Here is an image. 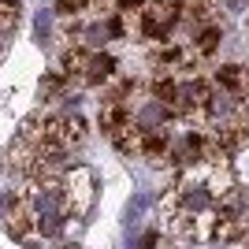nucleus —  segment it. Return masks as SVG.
<instances>
[{"label":"nucleus","instance_id":"f257e3e1","mask_svg":"<svg viewBox=\"0 0 249 249\" xmlns=\"http://www.w3.org/2000/svg\"><path fill=\"white\" fill-rule=\"evenodd\" d=\"M138 15H142L138 26H142V34H145L149 41H164L167 34H171V26L178 22V4L175 0H149Z\"/></svg>","mask_w":249,"mask_h":249},{"label":"nucleus","instance_id":"f03ea898","mask_svg":"<svg viewBox=\"0 0 249 249\" xmlns=\"http://www.w3.org/2000/svg\"><path fill=\"white\" fill-rule=\"evenodd\" d=\"M63 197H67L71 216H82L89 208V197H93V175H89V167H74L71 171V178L63 182Z\"/></svg>","mask_w":249,"mask_h":249},{"label":"nucleus","instance_id":"7ed1b4c3","mask_svg":"<svg viewBox=\"0 0 249 249\" xmlns=\"http://www.w3.org/2000/svg\"><path fill=\"white\" fill-rule=\"evenodd\" d=\"M86 71H89L93 82H101V78H108V74L115 71V60L112 56H89V60H86Z\"/></svg>","mask_w":249,"mask_h":249},{"label":"nucleus","instance_id":"20e7f679","mask_svg":"<svg viewBox=\"0 0 249 249\" xmlns=\"http://www.w3.org/2000/svg\"><path fill=\"white\" fill-rule=\"evenodd\" d=\"M164 115H167L164 104H160V101H149L145 112H142V119H138V126H142V130H156V123H164Z\"/></svg>","mask_w":249,"mask_h":249},{"label":"nucleus","instance_id":"39448f33","mask_svg":"<svg viewBox=\"0 0 249 249\" xmlns=\"http://www.w3.org/2000/svg\"><path fill=\"white\" fill-rule=\"evenodd\" d=\"M19 22V0H0V30H15Z\"/></svg>","mask_w":249,"mask_h":249},{"label":"nucleus","instance_id":"423d86ee","mask_svg":"<svg viewBox=\"0 0 249 249\" xmlns=\"http://www.w3.org/2000/svg\"><path fill=\"white\" fill-rule=\"evenodd\" d=\"M216 82L227 86V89H238V86H242V67H234V63L219 67V71H216Z\"/></svg>","mask_w":249,"mask_h":249},{"label":"nucleus","instance_id":"0eeeda50","mask_svg":"<svg viewBox=\"0 0 249 249\" xmlns=\"http://www.w3.org/2000/svg\"><path fill=\"white\" fill-rule=\"evenodd\" d=\"M34 34H37V41H49V37H52V15H49V11H37Z\"/></svg>","mask_w":249,"mask_h":249},{"label":"nucleus","instance_id":"6e6552de","mask_svg":"<svg viewBox=\"0 0 249 249\" xmlns=\"http://www.w3.org/2000/svg\"><path fill=\"white\" fill-rule=\"evenodd\" d=\"M89 4H97V0H56V11L60 15H74V11L89 8Z\"/></svg>","mask_w":249,"mask_h":249},{"label":"nucleus","instance_id":"1a4fd4ad","mask_svg":"<svg viewBox=\"0 0 249 249\" xmlns=\"http://www.w3.org/2000/svg\"><path fill=\"white\" fill-rule=\"evenodd\" d=\"M145 208H149V197H145V194H138V197L130 201V205H126V223H134V219L142 216Z\"/></svg>","mask_w":249,"mask_h":249},{"label":"nucleus","instance_id":"9d476101","mask_svg":"<svg viewBox=\"0 0 249 249\" xmlns=\"http://www.w3.org/2000/svg\"><path fill=\"white\" fill-rule=\"evenodd\" d=\"M108 34H112L108 26H89V30H86V41H89V45H104V41H108Z\"/></svg>","mask_w":249,"mask_h":249},{"label":"nucleus","instance_id":"9b49d317","mask_svg":"<svg viewBox=\"0 0 249 249\" xmlns=\"http://www.w3.org/2000/svg\"><path fill=\"white\" fill-rule=\"evenodd\" d=\"M216 41H219V30H205V34H201V52H212Z\"/></svg>","mask_w":249,"mask_h":249},{"label":"nucleus","instance_id":"f8f14e48","mask_svg":"<svg viewBox=\"0 0 249 249\" xmlns=\"http://www.w3.org/2000/svg\"><path fill=\"white\" fill-rule=\"evenodd\" d=\"M145 4H149V0H119V11H126V15H130V11H142Z\"/></svg>","mask_w":249,"mask_h":249},{"label":"nucleus","instance_id":"ddd939ff","mask_svg":"<svg viewBox=\"0 0 249 249\" xmlns=\"http://www.w3.org/2000/svg\"><path fill=\"white\" fill-rule=\"evenodd\" d=\"M246 22H249V19H246Z\"/></svg>","mask_w":249,"mask_h":249}]
</instances>
